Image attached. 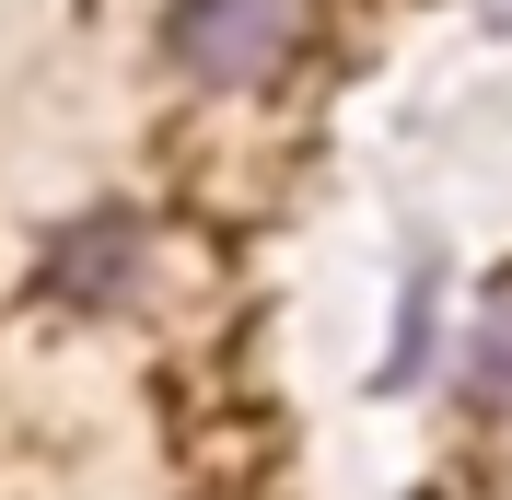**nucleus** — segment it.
<instances>
[{
	"mask_svg": "<svg viewBox=\"0 0 512 500\" xmlns=\"http://www.w3.org/2000/svg\"><path fill=\"white\" fill-rule=\"evenodd\" d=\"M175 59L198 70V82H222V94H245V82H268V70L291 59V35H303V0H175Z\"/></svg>",
	"mask_w": 512,
	"mask_h": 500,
	"instance_id": "f257e3e1",
	"label": "nucleus"
},
{
	"mask_svg": "<svg viewBox=\"0 0 512 500\" xmlns=\"http://www.w3.org/2000/svg\"><path fill=\"white\" fill-rule=\"evenodd\" d=\"M140 280H152V233L128 210H94L47 245V291H70V303H128Z\"/></svg>",
	"mask_w": 512,
	"mask_h": 500,
	"instance_id": "f03ea898",
	"label": "nucleus"
},
{
	"mask_svg": "<svg viewBox=\"0 0 512 500\" xmlns=\"http://www.w3.org/2000/svg\"><path fill=\"white\" fill-rule=\"evenodd\" d=\"M478 384H489V396H512V303L489 314V338H478Z\"/></svg>",
	"mask_w": 512,
	"mask_h": 500,
	"instance_id": "7ed1b4c3",
	"label": "nucleus"
}]
</instances>
